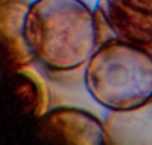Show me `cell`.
Returning a JSON list of instances; mask_svg holds the SVG:
<instances>
[{"instance_id":"obj_1","label":"cell","mask_w":152,"mask_h":145,"mask_svg":"<svg viewBox=\"0 0 152 145\" xmlns=\"http://www.w3.org/2000/svg\"><path fill=\"white\" fill-rule=\"evenodd\" d=\"M105 22L83 0H34L25 19L31 53L49 71L87 64L103 42Z\"/></svg>"},{"instance_id":"obj_2","label":"cell","mask_w":152,"mask_h":145,"mask_svg":"<svg viewBox=\"0 0 152 145\" xmlns=\"http://www.w3.org/2000/svg\"><path fill=\"white\" fill-rule=\"evenodd\" d=\"M84 83L111 111L140 107L152 99V50L109 37L87 61Z\"/></svg>"},{"instance_id":"obj_3","label":"cell","mask_w":152,"mask_h":145,"mask_svg":"<svg viewBox=\"0 0 152 145\" xmlns=\"http://www.w3.org/2000/svg\"><path fill=\"white\" fill-rule=\"evenodd\" d=\"M36 136L42 142L58 145H105L106 129L89 111L59 107L46 111L37 120Z\"/></svg>"},{"instance_id":"obj_4","label":"cell","mask_w":152,"mask_h":145,"mask_svg":"<svg viewBox=\"0 0 152 145\" xmlns=\"http://www.w3.org/2000/svg\"><path fill=\"white\" fill-rule=\"evenodd\" d=\"M96 12L114 37L152 50V0H101Z\"/></svg>"},{"instance_id":"obj_5","label":"cell","mask_w":152,"mask_h":145,"mask_svg":"<svg viewBox=\"0 0 152 145\" xmlns=\"http://www.w3.org/2000/svg\"><path fill=\"white\" fill-rule=\"evenodd\" d=\"M27 0H0V65L18 73L31 65L34 56L25 37Z\"/></svg>"},{"instance_id":"obj_6","label":"cell","mask_w":152,"mask_h":145,"mask_svg":"<svg viewBox=\"0 0 152 145\" xmlns=\"http://www.w3.org/2000/svg\"><path fill=\"white\" fill-rule=\"evenodd\" d=\"M105 129L108 144H152V99L132 110L112 111Z\"/></svg>"},{"instance_id":"obj_7","label":"cell","mask_w":152,"mask_h":145,"mask_svg":"<svg viewBox=\"0 0 152 145\" xmlns=\"http://www.w3.org/2000/svg\"><path fill=\"white\" fill-rule=\"evenodd\" d=\"M15 91L28 114L39 119L46 113L50 96L45 80L37 71H34L30 67L18 71Z\"/></svg>"}]
</instances>
